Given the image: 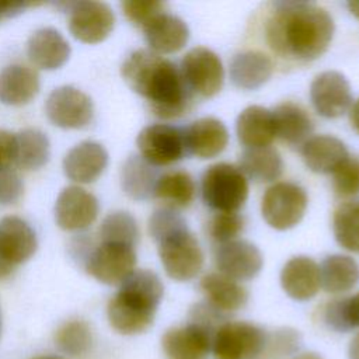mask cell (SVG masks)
Listing matches in <instances>:
<instances>
[{
  "instance_id": "obj_1",
  "label": "cell",
  "mask_w": 359,
  "mask_h": 359,
  "mask_svg": "<svg viewBox=\"0 0 359 359\" xmlns=\"http://www.w3.org/2000/svg\"><path fill=\"white\" fill-rule=\"evenodd\" d=\"M334 20L311 1H275L265 21V39L280 57L310 62L325 53L334 36Z\"/></svg>"
},
{
  "instance_id": "obj_2",
  "label": "cell",
  "mask_w": 359,
  "mask_h": 359,
  "mask_svg": "<svg viewBox=\"0 0 359 359\" xmlns=\"http://www.w3.org/2000/svg\"><path fill=\"white\" fill-rule=\"evenodd\" d=\"M126 84L150 104L151 112L163 119L184 115L192 100L180 67L150 49H137L121 69Z\"/></svg>"
},
{
  "instance_id": "obj_3",
  "label": "cell",
  "mask_w": 359,
  "mask_h": 359,
  "mask_svg": "<svg viewBox=\"0 0 359 359\" xmlns=\"http://www.w3.org/2000/svg\"><path fill=\"white\" fill-rule=\"evenodd\" d=\"M149 233L158 245L160 261L171 279L188 282L201 272L203 251L175 209H157L149 219Z\"/></svg>"
},
{
  "instance_id": "obj_4",
  "label": "cell",
  "mask_w": 359,
  "mask_h": 359,
  "mask_svg": "<svg viewBox=\"0 0 359 359\" xmlns=\"http://www.w3.org/2000/svg\"><path fill=\"white\" fill-rule=\"evenodd\" d=\"M163 293L164 286L154 272L149 269L133 271L108 303L109 324L123 335L146 331L154 321Z\"/></svg>"
},
{
  "instance_id": "obj_5",
  "label": "cell",
  "mask_w": 359,
  "mask_h": 359,
  "mask_svg": "<svg viewBox=\"0 0 359 359\" xmlns=\"http://www.w3.org/2000/svg\"><path fill=\"white\" fill-rule=\"evenodd\" d=\"M201 191L206 206L217 212L236 213L248 198V181L237 165L216 163L205 170Z\"/></svg>"
},
{
  "instance_id": "obj_6",
  "label": "cell",
  "mask_w": 359,
  "mask_h": 359,
  "mask_svg": "<svg viewBox=\"0 0 359 359\" xmlns=\"http://www.w3.org/2000/svg\"><path fill=\"white\" fill-rule=\"evenodd\" d=\"M268 332L247 321H226L213 335L215 359H264Z\"/></svg>"
},
{
  "instance_id": "obj_7",
  "label": "cell",
  "mask_w": 359,
  "mask_h": 359,
  "mask_svg": "<svg viewBox=\"0 0 359 359\" xmlns=\"http://www.w3.org/2000/svg\"><path fill=\"white\" fill-rule=\"evenodd\" d=\"M307 209L306 191L287 181L271 185L261 202L264 220L275 230H287L294 227L304 216Z\"/></svg>"
},
{
  "instance_id": "obj_8",
  "label": "cell",
  "mask_w": 359,
  "mask_h": 359,
  "mask_svg": "<svg viewBox=\"0 0 359 359\" xmlns=\"http://www.w3.org/2000/svg\"><path fill=\"white\" fill-rule=\"evenodd\" d=\"M136 144L140 157L151 165H168L188 154L185 130L167 123H154L143 128Z\"/></svg>"
},
{
  "instance_id": "obj_9",
  "label": "cell",
  "mask_w": 359,
  "mask_h": 359,
  "mask_svg": "<svg viewBox=\"0 0 359 359\" xmlns=\"http://www.w3.org/2000/svg\"><path fill=\"white\" fill-rule=\"evenodd\" d=\"M181 74L189 91L203 98L216 95L224 80V70L219 56L203 46L189 49L181 60Z\"/></svg>"
},
{
  "instance_id": "obj_10",
  "label": "cell",
  "mask_w": 359,
  "mask_h": 359,
  "mask_svg": "<svg viewBox=\"0 0 359 359\" xmlns=\"http://www.w3.org/2000/svg\"><path fill=\"white\" fill-rule=\"evenodd\" d=\"M136 265L135 247L101 241L86 258V271L105 285L122 283Z\"/></svg>"
},
{
  "instance_id": "obj_11",
  "label": "cell",
  "mask_w": 359,
  "mask_h": 359,
  "mask_svg": "<svg viewBox=\"0 0 359 359\" xmlns=\"http://www.w3.org/2000/svg\"><path fill=\"white\" fill-rule=\"evenodd\" d=\"M45 111L53 125L63 129H80L93 119V101L81 90L62 86L48 95Z\"/></svg>"
},
{
  "instance_id": "obj_12",
  "label": "cell",
  "mask_w": 359,
  "mask_h": 359,
  "mask_svg": "<svg viewBox=\"0 0 359 359\" xmlns=\"http://www.w3.org/2000/svg\"><path fill=\"white\" fill-rule=\"evenodd\" d=\"M69 29L84 43L102 42L114 29L115 15L111 7L101 1H76L67 4Z\"/></svg>"
},
{
  "instance_id": "obj_13",
  "label": "cell",
  "mask_w": 359,
  "mask_h": 359,
  "mask_svg": "<svg viewBox=\"0 0 359 359\" xmlns=\"http://www.w3.org/2000/svg\"><path fill=\"white\" fill-rule=\"evenodd\" d=\"M310 98L314 109L324 118H338L352 105L351 86L346 77L337 70H327L314 77L310 86Z\"/></svg>"
},
{
  "instance_id": "obj_14",
  "label": "cell",
  "mask_w": 359,
  "mask_h": 359,
  "mask_svg": "<svg viewBox=\"0 0 359 359\" xmlns=\"http://www.w3.org/2000/svg\"><path fill=\"white\" fill-rule=\"evenodd\" d=\"M100 205L97 198L84 188L72 185L65 188L55 203L56 224L66 231L84 230L94 223Z\"/></svg>"
},
{
  "instance_id": "obj_15",
  "label": "cell",
  "mask_w": 359,
  "mask_h": 359,
  "mask_svg": "<svg viewBox=\"0 0 359 359\" xmlns=\"http://www.w3.org/2000/svg\"><path fill=\"white\" fill-rule=\"evenodd\" d=\"M215 264L219 273L238 282L255 278L262 268L264 259L261 251L252 243L233 240L217 247Z\"/></svg>"
},
{
  "instance_id": "obj_16",
  "label": "cell",
  "mask_w": 359,
  "mask_h": 359,
  "mask_svg": "<svg viewBox=\"0 0 359 359\" xmlns=\"http://www.w3.org/2000/svg\"><path fill=\"white\" fill-rule=\"evenodd\" d=\"M213 335L212 331L189 321L170 328L163 335L161 345L167 359H208Z\"/></svg>"
},
{
  "instance_id": "obj_17",
  "label": "cell",
  "mask_w": 359,
  "mask_h": 359,
  "mask_svg": "<svg viewBox=\"0 0 359 359\" xmlns=\"http://www.w3.org/2000/svg\"><path fill=\"white\" fill-rule=\"evenodd\" d=\"M38 241L27 222L17 216H6L0 220V258L8 265L28 261L36 251Z\"/></svg>"
},
{
  "instance_id": "obj_18",
  "label": "cell",
  "mask_w": 359,
  "mask_h": 359,
  "mask_svg": "<svg viewBox=\"0 0 359 359\" xmlns=\"http://www.w3.org/2000/svg\"><path fill=\"white\" fill-rule=\"evenodd\" d=\"M108 164V153L97 142H81L67 151L63 158L66 177L79 184L94 182Z\"/></svg>"
},
{
  "instance_id": "obj_19",
  "label": "cell",
  "mask_w": 359,
  "mask_h": 359,
  "mask_svg": "<svg viewBox=\"0 0 359 359\" xmlns=\"http://www.w3.org/2000/svg\"><path fill=\"white\" fill-rule=\"evenodd\" d=\"M280 285L285 293L293 300H310L321 287L320 266L310 257H293L280 271Z\"/></svg>"
},
{
  "instance_id": "obj_20",
  "label": "cell",
  "mask_w": 359,
  "mask_h": 359,
  "mask_svg": "<svg viewBox=\"0 0 359 359\" xmlns=\"http://www.w3.org/2000/svg\"><path fill=\"white\" fill-rule=\"evenodd\" d=\"M185 143L188 154H194L199 158H213L226 149L229 130L226 125L216 118H201L185 129Z\"/></svg>"
},
{
  "instance_id": "obj_21",
  "label": "cell",
  "mask_w": 359,
  "mask_h": 359,
  "mask_svg": "<svg viewBox=\"0 0 359 359\" xmlns=\"http://www.w3.org/2000/svg\"><path fill=\"white\" fill-rule=\"evenodd\" d=\"M302 157L313 172L332 174L349 157V153L345 143L338 137L317 135L303 143Z\"/></svg>"
},
{
  "instance_id": "obj_22",
  "label": "cell",
  "mask_w": 359,
  "mask_h": 359,
  "mask_svg": "<svg viewBox=\"0 0 359 359\" xmlns=\"http://www.w3.org/2000/svg\"><path fill=\"white\" fill-rule=\"evenodd\" d=\"M143 31L150 50L158 55L178 52L189 39L188 25L180 17L165 11L153 18Z\"/></svg>"
},
{
  "instance_id": "obj_23",
  "label": "cell",
  "mask_w": 359,
  "mask_h": 359,
  "mask_svg": "<svg viewBox=\"0 0 359 359\" xmlns=\"http://www.w3.org/2000/svg\"><path fill=\"white\" fill-rule=\"evenodd\" d=\"M29 60L45 70L62 67L70 56V45L55 28H41L35 31L27 46Z\"/></svg>"
},
{
  "instance_id": "obj_24",
  "label": "cell",
  "mask_w": 359,
  "mask_h": 359,
  "mask_svg": "<svg viewBox=\"0 0 359 359\" xmlns=\"http://www.w3.org/2000/svg\"><path fill=\"white\" fill-rule=\"evenodd\" d=\"M275 135L289 146H303L314 129L309 112L293 101L278 104L272 109Z\"/></svg>"
},
{
  "instance_id": "obj_25",
  "label": "cell",
  "mask_w": 359,
  "mask_h": 359,
  "mask_svg": "<svg viewBox=\"0 0 359 359\" xmlns=\"http://www.w3.org/2000/svg\"><path fill=\"white\" fill-rule=\"evenodd\" d=\"M236 132L247 149L268 147L276 137L272 111L261 105L247 107L237 116Z\"/></svg>"
},
{
  "instance_id": "obj_26",
  "label": "cell",
  "mask_w": 359,
  "mask_h": 359,
  "mask_svg": "<svg viewBox=\"0 0 359 359\" xmlns=\"http://www.w3.org/2000/svg\"><path fill=\"white\" fill-rule=\"evenodd\" d=\"M231 83L243 90H255L264 86L273 73L272 60L259 50H244L230 62Z\"/></svg>"
},
{
  "instance_id": "obj_27",
  "label": "cell",
  "mask_w": 359,
  "mask_h": 359,
  "mask_svg": "<svg viewBox=\"0 0 359 359\" xmlns=\"http://www.w3.org/2000/svg\"><path fill=\"white\" fill-rule=\"evenodd\" d=\"M199 287L206 297L205 302L224 314L240 310L248 300V292L244 286L217 272L205 275Z\"/></svg>"
},
{
  "instance_id": "obj_28",
  "label": "cell",
  "mask_w": 359,
  "mask_h": 359,
  "mask_svg": "<svg viewBox=\"0 0 359 359\" xmlns=\"http://www.w3.org/2000/svg\"><path fill=\"white\" fill-rule=\"evenodd\" d=\"M39 90V77L31 67L11 65L0 72V101L6 105H24Z\"/></svg>"
},
{
  "instance_id": "obj_29",
  "label": "cell",
  "mask_w": 359,
  "mask_h": 359,
  "mask_svg": "<svg viewBox=\"0 0 359 359\" xmlns=\"http://www.w3.org/2000/svg\"><path fill=\"white\" fill-rule=\"evenodd\" d=\"M359 282V264L342 254L325 257L320 266V283L328 293H344Z\"/></svg>"
},
{
  "instance_id": "obj_30",
  "label": "cell",
  "mask_w": 359,
  "mask_h": 359,
  "mask_svg": "<svg viewBox=\"0 0 359 359\" xmlns=\"http://www.w3.org/2000/svg\"><path fill=\"white\" fill-rule=\"evenodd\" d=\"M238 168L255 182H272L283 172V160L273 147L245 149L240 157Z\"/></svg>"
},
{
  "instance_id": "obj_31",
  "label": "cell",
  "mask_w": 359,
  "mask_h": 359,
  "mask_svg": "<svg viewBox=\"0 0 359 359\" xmlns=\"http://www.w3.org/2000/svg\"><path fill=\"white\" fill-rule=\"evenodd\" d=\"M195 181L187 171L175 170L160 175L156 181L153 196L161 201L165 208L181 209L192 203L195 198Z\"/></svg>"
},
{
  "instance_id": "obj_32",
  "label": "cell",
  "mask_w": 359,
  "mask_h": 359,
  "mask_svg": "<svg viewBox=\"0 0 359 359\" xmlns=\"http://www.w3.org/2000/svg\"><path fill=\"white\" fill-rule=\"evenodd\" d=\"M15 164L24 170H38L43 167L50 156L48 136L39 129H24L15 135Z\"/></svg>"
},
{
  "instance_id": "obj_33",
  "label": "cell",
  "mask_w": 359,
  "mask_h": 359,
  "mask_svg": "<svg viewBox=\"0 0 359 359\" xmlns=\"http://www.w3.org/2000/svg\"><path fill=\"white\" fill-rule=\"evenodd\" d=\"M157 178L158 177L156 175L153 165L140 156L129 157L122 167V189L128 196L136 201H143L153 196Z\"/></svg>"
},
{
  "instance_id": "obj_34",
  "label": "cell",
  "mask_w": 359,
  "mask_h": 359,
  "mask_svg": "<svg viewBox=\"0 0 359 359\" xmlns=\"http://www.w3.org/2000/svg\"><path fill=\"white\" fill-rule=\"evenodd\" d=\"M332 231L344 250L359 254V201L344 202L335 209Z\"/></svg>"
},
{
  "instance_id": "obj_35",
  "label": "cell",
  "mask_w": 359,
  "mask_h": 359,
  "mask_svg": "<svg viewBox=\"0 0 359 359\" xmlns=\"http://www.w3.org/2000/svg\"><path fill=\"white\" fill-rule=\"evenodd\" d=\"M101 241L119 243L135 247L139 240V227L135 217L128 212H112L101 223Z\"/></svg>"
},
{
  "instance_id": "obj_36",
  "label": "cell",
  "mask_w": 359,
  "mask_h": 359,
  "mask_svg": "<svg viewBox=\"0 0 359 359\" xmlns=\"http://www.w3.org/2000/svg\"><path fill=\"white\" fill-rule=\"evenodd\" d=\"M324 318L327 325L338 332L359 328V292L353 296L330 302L325 307Z\"/></svg>"
},
{
  "instance_id": "obj_37",
  "label": "cell",
  "mask_w": 359,
  "mask_h": 359,
  "mask_svg": "<svg viewBox=\"0 0 359 359\" xmlns=\"http://www.w3.org/2000/svg\"><path fill=\"white\" fill-rule=\"evenodd\" d=\"M55 342L57 348L69 356H81L91 348V330L87 323L72 320L57 330Z\"/></svg>"
},
{
  "instance_id": "obj_38",
  "label": "cell",
  "mask_w": 359,
  "mask_h": 359,
  "mask_svg": "<svg viewBox=\"0 0 359 359\" xmlns=\"http://www.w3.org/2000/svg\"><path fill=\"white\" fill-rule=\"evenodd\" d=\"M244 229V219L241 215L217 212L206 224V231L209 237L220 244L236 240V237Z\"/></svg>"
},
{
  "instance_id": "obj_39",
  "label": "cell",
  "mask_w": 359,
  "mask_h": 359,
  "mask_svg": "<svg viewBox=\"0 0 359 359\" xmlns=\"http://www.w3.org/2000/svg\"><path fill=\"white\" fill-rule=\"evenodd\" d=\"M332 188L337 195L344 198L359 194V157L349 156L332 172Z\"/></svg>"
},
{
  "instance_id": "obj_40",
  "label": "cell",
  "mask_w": 359,
  "mask_h": 359,
  "mask_svg": "<svg viewBox=\"0 0 359 359\" xmlns=\"http://www.w3.org/2000/svg\"><path fill=\"white\" fill-rule=\"evenodd\" d=\"M302 345L300 334L293 328H279L268 334L264 359H280L293 355Z\"/></svg>"
},
{
  "instance_id": "obj_41",
  "label": "cell",
  "mask_w": 359,
  "mask_h": 359,
  "mask_svg": "<svg viewBox=\"0 0 359 359\" xmlns=\"http://www.w3.org/2000/svg\"><path fill=\"white\" fill-rule=\"evenodd\" d=\"M123 14L126 18L137 25L144 28L153 18L164 13V3L161 1H149V0H128L122 4Z\"/></svg>"
},
{
  "instance_id": "obj_42",
  "label": "cell",
  "mask_w": 359,
  "mask_h": 359,
  "mask_svg": "<svg viewBox=\"0 0 359 359\" xmlns=\"http://www.w3.org/2000/svg\"><path fill=\"white\" fill-rule=\"evenodd\" d=\"M22 181L18 174L10 168L0 170V205L15 203L22 195Z\"/></svg>"
},
{
  "instance_id": "obj_43",
  "label": "cell",
  "mask_w": 359,
  "mask_h": 359,
  "mask_svg": "<svg viewBox=\"0 0 359 359\" xmlns=\"http://www.w3.org/2000/svg\"><path fill=\"white\" fill-rule=\"evenodd\" d=\"M15 135L8 130H0V170L8 168L15 158Z\"/></svg>"
},
{
  "instance_id": "obj_44",
  "label": "cell",
  "mask_w": 359,
  "mask_h": 359,
  "mask_svg": "<svg viewBox=\"0 0 359 359\" xmlns=\"http://www.w3.org/2000/svg\"><path fill=\"white\" fill-rule=\"evenodd\" d=\"M32 6V3H21V1H0V21L4 18L14 17L22 13L27 7Z\"/></svg>"
},
{
  "instance_id": "obj_45",
  "label": "cell",
  "mask_w": 359,
  "mask_h": 359,
  "mask_svg": "<svg viewBox=\"0 0 359 359\" xmlns=\"http://www.w3.org/2000/svg\"><path fill=\"white\" fill-rule=\"evenodd\" d=\"M349 122L351 126L359 133V98L349 108Z\"/></svg>"
},
{
  "instance_id": "obj_46",
  "label": "cell",
  "mask_w": 359,
  "mask_h": 359,
  "mask_svg": "<svg viewBox=\"0 0 359 359\" xmlns=\"http://www.w3.org/2000/svg\"><path fill=\"white\" fill-rule=\"evenodd\" d=\"M348 356L349 359H359V332L349 342Z\"/></svg>"
},
{
  "instance_id": "obj_47",
  "label": "cell",
  "mask_w": 359,
  "mask_h": 359,
  "mask_svg": "<svg viewBox=\"0 0 359 359\" xmlns=\"http://www.w3.org/2000/svg\"><path fill=\"white\" fill-rule=\"evenodd\" d=\"M13 271H14V268H13L11 265H8L6 261H3V259L0 258V279H3V278H6V276H8Z\"/></svg>"
},
{
  "instance_id": "obj_48",
  "label": "cell",
  "mask_w": 359,
  "mask_h": 359,
  "mask_svg": "<svg viewBox=\"0 0 359 359\" xmlns=\"http://www.w3.org/2000/svg\"><path fill=\"white\" fill-rule=\"evenodd\" d=\"M293 359H323V358L316 352H303L296 355Z\"/></svg>"
},
{
  "instance_id": "obj_49",
  "label": "cell",
  "mask_w": 359,
  "mask_h": 359,
  "mask_svg": "<svg viewBox=\"0 0 359 359\" xmlns=\"http://www.w3.org/2000/svg\"><path fill=\"white\" fill-rule=\"evenodd\" d=\"M346 6H348L351 14L355 15L356 18H359V1H348Z\"/></svg>"
},
{
  "instance_id": "obj_50",
  "label": "cell",
  "mask_w": 359,
  "mask_h": 359,
  "mask_svg": "<svg viewBox=\"0 0 359 359\" xmlns=\"http://www.w3.org/2000/svg\"><path fill=\"white\" fill-rule=\"evenodd\" d=\"M34 359H63V358L57 356V355H42V356H36Z\"/></svg>"
},
{
  "instance_id": "obj_51",
  "label": "cell",
  "mask_w": 359,
  "mask_h": 359,
  "mask_svg": "<svg viewBox=\"0 0 359 359\" xmlns=\"http://www.w3.org/2000/svg\"><path fill=\"white\" fill-rule=\"evenodd\" d=\"M0 328H1V313H0Z\"/></svg>"
}]
</instances>
